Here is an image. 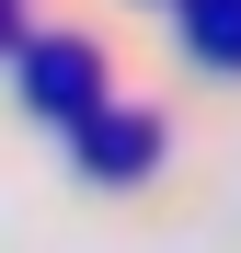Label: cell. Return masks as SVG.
<instances>
[{
    "mask_svg": "<svg viewBox=\"0 0 241 253\" xmlns=\"http://www.w3.org/2000/svg\"><path fill=\"white\" fill-rule=\"evenodd\" d=\"M92 92H103L92 46H58V35H46V46H34V104H46V115H69V104H92Z\"/></svg>",
    "mask_w": 241,
    "mask_h": 253,
    "instance_id": "cell-1",
    "label": "cell"
},
{
    "mask_svg": "<svg viewBox=\"0 0 241 253\" xmlns=\"http://www.w3.org/2000/svg\"><path fill=\"white\" fill-rule=\"evenodd\" d=\"M149 138H161V126H149V115H103V126H92V150H80V161H92V173H103V184H127V173H138V161H149Z\"/></svg>",
    "mask_w": 241,
    "mask_h": 253,
    "instance_id": "cell-2",
    "label": "cell"
},
{
    "mask_svg": "<svg viewBox=\"0 0 241 253\" xmlns=\"http://www.w3.org/2000/svg\"><path fill=\"white\" fill-rule=\"evenodd\" d=\"M195 46L218 69H241V0H195Z\"/></svg>",
    "mask_w": 241,
    "mask_h": 253,
    "instance_id": "cell-3",
    "label": "cell"
}]
</instances>
